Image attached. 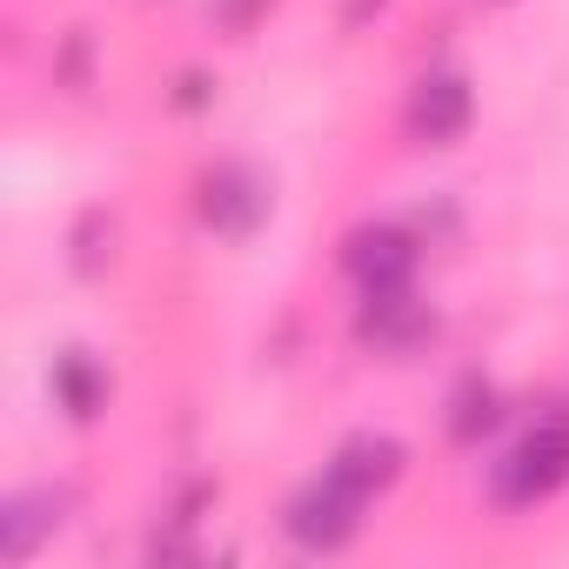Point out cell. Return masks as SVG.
I'll return each mask as SVG.
<instances>
[{"mask_svg": "<svg viewBox=\"0 0 569 569\" xmlns=\"http://www.w3.org/2000/svg\"><path fill=\"white\" fill-rule=\"evenodd\" d=\"M356 336L376 356H416L436 336V316H429V302H416V289H362Z\"/></svg>", "mask_w": 569, "mask_h": 569, "instance_id": "obj_6", "label": "cell"}, {"mask_svg": "<svg viewBox=\"0 0 569 569\" xmlns=\"http://www.w3.org/2000/svg\"><path fill=\"white\" fill-rule=\"evenodd\" d=\"M281 529H289V542L309 549V556H336V549H349L356 529H362V496L342 489V482L322 469L316 482H302V489L289 496V509H281Z\"/></svg>", "mask_w": 569, "mask_h": 569, "instance_id": "obj_2", "label": "cell"}, {"mask_svg": "<svg viewBox=\"0 0 569 569\" xmlns=\"http://www.w3.org/2000/svg\"><path fill=\"white\" fill-rule=\"evenodd\" d=\"M402 469H409V449H402V436H389V429H362V436H349V442L329 456V476H336L342 489H356L362 502L389 496V489L402 482Z\"/></svg>", "mask_w": 569, "mask_h": 569, "instance_id": "obj_7", "label": "cell"}, {"mask_svg": "<svg viewBox=\"0 0 569 569\" xmlns=\"http://www.w3.org/2000/svg\"><path fill=\"white\" fill-rule=\"evenodd\" d=\"M502 422V396H496V382H482V376H462L456 382V396H449V442H482L489 429Z\"/></svg>", "mask_w": 569, "mask_h": 569, "instance_id": "obj_10", "label": "cell"}, {"mask_svg": "<svg viewBox=\"0 0 569 569\" xmlns=\"http://www.w3.org/2000/svg\"><path fill=\"white\" fill-rule=\"evenodd\" d=\"M569 482V409L536 416L489 469V496L496 509H536Z\"/></svg>", "mask_w": 569, "mask_h": 569, "instance_id": "obj_1", "label": "cell"}, {"mask_svg": "<svg viewBox=\"0 0 569 569\" xmlns=\"http://www.w3.org/2000/svg\"><path fill=\"white\" fill-rule=\"evenodd\" d=\"M61 74H68V88H74V94L88 88V34H74V41H68V61H61Z\"/></svg>", "mask_w": 569, "mask_h": 569, "instance_id": "obj_12", "label": "cell"}, {"mask_svg": "<svg viewBox=\"0 0 569 569\" xmlns=\"http://www.w3.org/2000/svg\"><path fill=\"white\" fill-rule=\"evenodd\" d=\"M108 261H114V221L94 208V214H81V221H74V274H88V281H94Z\"/></svg>", "mask_w": 569, "mask_h": 569, "instance_id": "obj_11", "label": "cell"}, {"mask_svg": "<svg viewBox=\"0 0 569 569\" xmlns=\"http://www.w3.org/2000/svg\"><path fill=\"white\" fill-rule=\"evenodd\" d=\"M469 114H476L469 74H456V68H429V74L409 88L402 128H409V141H422V148H449V141H462Z\"/></svg>", "mask_w": 569, "mask_h": 569, "instance_id": "obj_5", "label": "cell"}, {"mask_svg": "<svg viewBox=\"0 0 569 569\" xmlns=\"http://www.w3.org/2000/svg\"><path fill=\"white\" fill-rule=\"evenodd\" d=\"M174 108H181V114L208 108V74H194V68H188V74H181V88H174Z\"/></svg>", "mask_w": 569, "mask_h": 569, "instance_id": "obj_13", "label": "cell"}, {"mask_svg": "<svg viewBox=\"0 0 569 569\" xmlns=\"http://www.w3.org/2000/svg\"><path fill=\"white\" fill-rule=\"evenodd\" d=\"M416 261H422V241L402 221H369L342 241V268H349L356 289H409Z\"/></svg>", "mask_w": 569, "mask_h": 569, "instance_id": "obj_4", "label": "cell"}, {"mask_svg": "<svg viewBox=\"0 0 569 569\" xmlns=\"http://www.w3.org/2000/svg\"><path fill=\"white\" fill-rule=\"evenodd\" d=\"M54 402L74 416V422H94L101 409H108V369L88 356V349H68V356H54Z\"/></svg>", "mask_w": 569, "mask_h": 569, "instance_id": "obj_9", "label": "cell"}, {"mask_svg": "<svg viewBox=\"0 0 569 569\" xmlns=\"http://www.w3.org/2000/svg\"><path fill=\"white\" fill-rule=\"evenodd\" d=\"M268 208H274V188H268V174L248 168V161H214V168L194 181V214H201V228H214V234H228V241H248V234L268 221Z\"/></svg>", "mask_w": 569, "mask_h": 569, "instance_id": "obj_3", "label": "cell"}, {"mask_svg": "<svg viewBox=\"0 0 569 569\" xmlns=\"http://www.w3.org/2000/svg\"><path fill=\"white\" fill-rule=\"evenodd\" d=\"M68 502H74L68 489H21V496H8V509H0V562H28L41 549V536L61 529Z\"/></svg>", "mask_w": 569, "mask_h": 569, "instance_id": "obj_8", "label": "cell"}]
</instances>
